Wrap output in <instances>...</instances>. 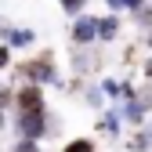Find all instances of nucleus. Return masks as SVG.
<instances>
[{"mask_svg":"<svg viewBox=\"0 0 152 152\" xmlns=\"http://www.w3.org/2000/svg\"><path fill=\"white\" fill-rule=\"evenodd\" d=\"M87 4H91V0H58V7H62V15H65V18L83 15V11H87Z\"/></svg>","mask_w":152,"mask_h":152,"instance_id":"obj_16","label":"nucleus"},{"mask_svg":"<svg viewBox=\"0 0 152 152\" xmlns=\"http://www.w3.org/2000/svg\"><path fill=\"white\" fill-rule=\"evenodd\" d=\"M62 152H98V138H69L65 145H62Z\"/></svg>","mask_w":152,"mask_h":152,"instance_id":"obj_13","label":"nucleus"},{"mask_svg":"<svg viewBox=\"0 0 152 152\" xmlns=\"http://www.w3.org/2000/svg\"><path fill=\"white\" fill-rule=\"evenodd\" d=\"M120 36H123V15H116V11L98 15V47L120 44Z\"/></svg>","mask_w":152,"mask_h":152,"instance_id":"obj_7","label":"nucleus"},{"mask_svg":"<svg viewBox=\"0 0 152 152\" xmlns=\"http://www.w3.org/2000/svg\"><path fill=\"white\" fill-rule=\"evenodd\" d=\"M116 109H120V116H123V123H127V130H134V127H141L152 112L145 109V102L138 98V94H130V98H123V102H116Z\"/></svg>","mask_w":152,"mask_h":152,"instance_id":"obj_8","label":"nucleus"},{"mask_svg":"<svg viewBox=\"0 0 152 152\" xmlns=\"http://www.w3.org/2000/svg\"><path fill=\"white\" fill-rule=\"evenodd\" d=\"M11 80L15 83H36V87H47V91H65V76H62V69H58L51 51H36L29 58L15 62Z\"/></svg>","mask_w":152,"mask_h":152,"instance_id":"obj_1","label":"nucleus"},{"mask_svg":"<svg viewBox=\"0 0 152 152\" xmlns=\"http://www.w3.org/2000/svg\"><path fill=\"white\" fill-rule=\"evenodd\" d=\"M0 152H4V148H0Z\"/></svg>","mask_w":152,"mask_h":152,"instance_id":"obj_26","label":"nucleus"},{"mask_svg":"<svg viewBox=\"0 0 152 152\" xmlns=\"http://www.w3.org/2000/svg\"><path fill=\"white\" fill-rule=\"evenodd\" d=\"M98 87H102V94H105V102H109V105H116V102L123 98V76L105 72V76H98Z\"/></svg>","mask_w":152,"mask_h":152,"instance_id":"obj_12","label":"nucleus"},{"mask_svg":"<svg viewBox=\"0 0 152 152\" xmlns=\"http://www.w3.org/2000/svg\"><path fill=\"white\" fill-rule=\"evenodd\" d=\"M145 4H148V0H123V15L130 18V15H134V11H141Z\"/></svg>","mask_w":152,"mask_h":152,"instance_id":"obj_20","label":"nucleus"},{"mask_svg":"<svg viewBox=\"0 0 152 152\" xmlns=\"http://www.w3.org/2000/svg\"><path fill=\"white\" fill-rule=\"evenodd\" d=\"M15 62H18V54H15L4 40H0V72H11V69H15Z\"/></svg>","mask_w":152,"mask_h":152,"instance_id":"obj_18","label":"nucleus"},{"mask_svg":"<svg viewBox=\"0 0 152 152\" xmlns=\"http://www.w3.org/2000/svg\"><path fill=\"white\" fill-rule=\"evenodd\" d=\"M138 98H141L145 109L152 112V80H141V83H138Z\"/></svg>","mask_w":152,"mask_h":152,"instance_id":"obj_19","label":"nucleus"},{"mask_svg":"<svg viewBox=\"0 0 152 152\" xmlns=\"http://www.w3.org/2000/svg\"><path fill=\"white\" fill-rule=\"evenodd\" d=\"M123 148H127V152H152V116L123 138Z\"/></svg>","mask_w":152,"mask_h":152,"instance_id":"obj_10","label":"nucleus"},{"mask_svg":"<svg viewBox=\"0 0 152 152\" xmlns=\"http://www.w3.org/2000/svg\"><path fill=\"white\" fill-rule=\"evenodd\" d=\"M0 109L4 112L15 109V80H0Z\"/></svg>","mask_w":152,"mask_h":152,"instance_id":"obj_15","label":"nucleus"},{"mask_svg":"<svg viewBox=\"0 0 152 152\" xmlns=\"http://www.w3.org/2000/svg\"><path fill=\"white\" fill-rule=\"evenodd\" d=\"M94 130H98V138H105V141H123V138H127V123H123V116H120L116 105H105V109L98 112Z\"/></svg>","mask_w":152,"mask_h":152,"instance_id":"obj_5","label":"nucleus"},{"mask_svg":"<svg viewBox=\"0 0 152 152\" xmlns=\"http://www.w3.org/2000/svg\"><path fill=\"white\" fill-rule=\"evenodd\" d=\"M15 109H51L47 87L36 83H15Z\"/></svg>","mask_w":152,"mask_h":152,"instance_id":"obj_6","label":"nucleus"},{"mask_svg":"<svg viewBox=\"0 0 152 152\" xmlns=\"http://www.w3.org/2000/svg\"><path fill=\"white\" fill-rule=\"evenodd\" d=\"M130 26H134L138 33H145V29H152V4H145L141 11H134V15H130Z\"/></svg>","mask_w":152,"mask_h":152,"instance_id":"obj_14","label":"nucleus"},{"mask_svg":"<svg viewBox=\"0 0 152 152\" xmlns=\"http://www.w3.org/2000/svg\"><path fill=\"white\" fill-rule=\"evenodd\" d=\"M7 152H44V141H33V138H15V145Z\"/></svg>","mask_w":152,"mask_h":152,"instance_id":"obj_17","label":"nucleus"},{"mask_svg":"<svg viewBox=\"0 0 152 152\" xmlns=\"http://www.w3.org/2000/svg\"><path fill=\"white\" fill-rule=\"evenodd\" d=\"M4 44H7L15 54H26V51H33L36 44H40V36H36V29H33V26H18V22H15Z\"/></svg>","mask_w":152,"mask_h":152,"instance_id":"obj_9","label":"nucleus"},{"mask_svg":"<svg viewBox=\"0 0 152 152\" xmlns=\"http://www.w3.org/2000/svg\"><path fill=\"white\" fill-rule=\"evenodd\" d=\"M11 26H15V22H11V18H7L4 11H0V40H7V33H11Z\"/></svg>","mask_w":152,"mask_h":152,"instance_id":"obj_21","label":"nucleus"},{"mask_svg":"<svg viewBox=\"0 0 152 152\" xmlns=\"http://www.w3.org/2000/svg\"><path fill=\"white\" fill-rule=\"evenodd\" d=\"M4 130H11V112L0 109V134H4Z\"/></svg>","mask_w":152,"mask_h":152,"instance_id":"obj_25","label":"nucleus"},{"mask_svg":"<svg viewBox=\"0 0 152 152\" xmlns=\"http://www.w3.org/2000/svg\"><path fill=\"white\" fill-rule=\"evenodd\" d=\"M102 7H105V11H116V15H123V0H102Z\"/></svg>","mask_w":152,"mask_h":152,"instance_id":"obj_22","label":"nucleus"},{"mask_svg":"<svg viewBox=\"0 0 152 152\" xmlns=\"http://www.w3.org/2000/svg\"><path fill=\"white\" fill-rule=\"evenodd\" d=\"M69 47H98V15L69 18Z\"/></svg>","mask_w":152,"mask_h":152,"instance_id":"obj_3","label":"nucleus"},{"mask_svg":"<svg viewBox=\"0 0 152 152\" xmlns=\"http://www.w3.org/2000/svg\"><path fill=\"white\" fill-rule=\"evenodd\" d=\"M80 102L94 112V116H98V112L109 105V102H105V94H102V87H98V80H87V83L80 87Z\"/></svg>","mask_w":152,"mask_h":152,"instance_id":"obj_11","label":"nucleus"},{"mask_svg":"<svg viewBox=\"0 0 152 152\" xmlns=\"http://www.w3.org/2000/svg\"><path fill=\"white\" fill-rule=\"evenodd\" d=\"M141 36V47H145V54H152V29H145V33H138Z\"/></svg>","mask_w":152,"mask_h":152,"instance_id":"obj_24","label":"nucleus"},{"mask_svg":"<svg viewBox=\"0 0 152 152\" xmlns=\"http://www.w3.org/2000/svg\"><path fill=\"white\" fill-rule=\"evenodd\" d=\"M102 58H98V47H69V76L72 80H94Z\"/></svg>","mask_w":152,"mask_h":152,"instance_id":"obj_4","label":"nucleus"},{"mask_svg":"<svg viewBox=\"0 0 152 152\" xmlns=\"http://www.w3.org/2000/svg\"><path fill=\"white\" fill-rule=\"evenodd\" d=\"M47 116H51V109H11V130H7V134L33 138V141H47L51 138Z\"/></svg>","mask_w":152,"mask_h":152,"instance_id":"obj_2","label":"nucleus"},{"mask_svg":"<svg viewBox=\"0 0 152 152\" xmlns=\"http://www.w3.org/2000/svg\"><path fill=\"white\" fill-rule=\"evenodd\" d=\"M141 80H152V54H145V62H141Z\"/></svg>","mask_w":152,"mask_h":152,"instance_id":"obj_23","label":"nucleus"}]
</instances>
